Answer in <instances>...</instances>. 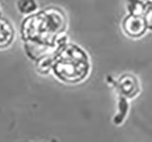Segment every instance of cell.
Returning <instances> with one entry per match:
<instances>
[{"label": "cell", "mask_w": 152, "mask_h": 142, "mask_svg": "<svg viewBox=\"0 0 152 142\" xmlns=\"http://www.w3.org/2000/svg\"><path fill=\"white\" fill-rule=\"evenodd\" d=\"M54 71L62 80L76 84L83 80L88 73V57L83 49L74 45L68 46L56 60Z\"/></svg>", "instance_id": "obj_1"}, {"label": "cell", "mask_w": 152, "mask_h": 142, "mask_svg": "<svg viewBox=\"0 0 152 142\" xmlns=\"http://www.w3.org/2000/svg\"><path fill=\"white\" fill-rule=\"evenodd\" d=\"M147 23L144 18L136 15H128L124 19L122 28L124 33L132 38H138L142 36L147 29Z\"/></svg>", "instance_id": "obj_2"}, {"label": "cell", "mask_w": 152, "mask_h": 142, "mask_svg": "<svg viewBox=\"0 0 152 142\" xmlns=\"http://www.w3.org/2000/svg\"><path fill=\"white\" fill-rule=\"evenodd\" d=\"M117 86L122 96L127 98H134L140 92V81L131 74H124L117 81Z\"/></svg>", "instance_id": "obj_3"}, {"label": "cell", "mask_w": 152, "mask_h": 142, "mask_svg": "<svg viewBox=\"0 0 152 142\" xmlns=\"http://www.w3.org/2000/svg\"><path fill=\"white\" fill-rule=\"evenodd\" d=\"M19 11L23 13H31L36 9V3L34 0H19L17 2Z\"/></svg>", "instance_id": "obj_4"}]
</instances>
